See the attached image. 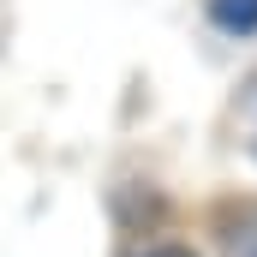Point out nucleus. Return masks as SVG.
Segmentation results:
<instances>
[{
  "label": "nucleus",
  "mask_w": 257,
  "mask_h": 257,
  "mask_svg": "<svg viewBox=\"0 0 257 257\" xmlns=\"http://www.w3.org/2000/svg\"><path fill=\"white\" fill-rule=\"evenodd\" d=\"M132 257H197L192 245H174V239H162V245H138Z\"/></svg>",
  "instance_id": "nucleus-3"
},
{
  "label": "nucleus",
  "mask_w": 257,
  "mask_h": 257,
  "mask_svg": "<svg viewBox=\"0 0 257 257\" xmlns=\"http://www.w3.org/2000/svg\"><path fill=\"white\" fill-rule=\"evenodd\" d=\"M251 156H257V126H251Z\"/></svg>",
  "instance_id": "nucleus-4"
},
{
  "label": "nucleus",
  "mask_w": 257,
  "mask_h": 257,
  "mask_svg": "<svg viewBox=\"0 0 257 257\" xmlns=\"http://www.w3.org/2000/svg\"><path fill=\"white\" fill-rule=\"evenodd\" d=\"M215 239H221V257H257V197H251V203L221 209Z\"/></svg>",
  "instance_id": "nucleus-1"
},
{
  "label": "nucleus",
  "mask_w": 257,
  "mask_h": 257,
  "mask_svg": "<svg viewBox=\"0 0 257 257\" xmlns=\"http://www.w3.org/2000/svg\"><path fill=\"white\" fill-rule=\"evenodd\" d=\"M203 12L221 36H257V0H203Z\"/></svg>",
  "instance_id": "nucleus-2"
}]
</instances>
